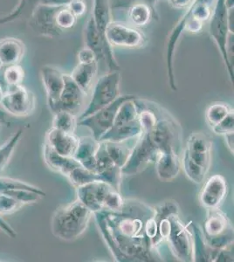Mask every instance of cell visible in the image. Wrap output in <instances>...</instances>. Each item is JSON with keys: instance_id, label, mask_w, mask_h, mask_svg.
I'll use <instances>...</instances> for the list:
<instances>
[{"instance_id": "6da1fadb", "label": "cell", "mask_w": 234, "mask_h": 262, "mask_svg": "<svg viewBox=\"0 0 234 262\" xmlns=\"http://www.w3.org/2000/svg\"><path fill=\"white\" fill-rule=\"evenodd\" d=\"M126 203L121 212H95L98 225L110 250L121 261L152 260L150 239L144 232V224L154 210L143 204Z\"/></svg>"}, {"instance_id": "7a4b0ae2", "label": "cell", "mask_w": 234, "mask_h": 262, "mask_svg": "<svg viewBox=\"0 0 234 262\" xmlns=\"http://www.w3.org/2000/svg\"><path fill=\"white\" fill-rule=\"evenodd\" d=\"M215 1L216 0H193L169 34L166 43V66L169 86L173 91L178 90L173 62L178 40L184 32L198 33L203 29L204 25L210 19Z\"/></svg>"}, {"instance_id": "3957f363", "label": "cell", "mask_w": 234, "mask_h": 262, "mask_svg": "<svg viewBox=\"0 0 234 262\" xmlns=\"http://www.w3.org/2000/svg\"><path fill=\"white\" fill-rule=\"evenodd\" d=\"M93 214L79 200L60 206L52 217V232L62 241H74L86 231Z\"/></svg>"}, {"instance_id": "277c9868", "label": "cell", "mask_w": 234, "mask_h": 262, "mask_svg": "<svg viewBox=\"0 0 234 262\" xmlns=\"http://www.w3.org/2000/svg\"><path fill=\"white\" fill-rule=\"evenodd\" d=\"M229 10L225 6V0H216L214 10L209 19V31L210 37L216 43L220 50L229 77L233 83V62L231 61V43L230 39L233 38L229 25Z\"/></svg>"}, {"instance_id": "5b68a950", "label": "cell", "mask_w": 234, "mask_h": 262, "mask_svg": "<svg viewBox=\"0 0 234 262\" xmlns=\"http://www.w3.org/2000/svg\"><path fill=\"white\" fill-rule=\"evenodd\" d=\"M204 238L211 250H220L233 245V227L225 212L219 208L207 209Z\"/></svg>"}, {"instance_id": "8992f818", "label": "cell", "mask_w": 234, "mask_h": 262, "mask_svg": "<svg viewBox=\"0 0 234 262\" xmlns=\"http://www.w3.org/2000/svg\"><path fill=\"white\" fill-rule=\"evenodd\" d=\"M157 120L156 125L150 131L151 137L160 152H176L179 154L182 143L180 126L163 108L156 104Z\"/></svg>"}, {"instance_id": "52a82bcc", "label": "cell", "mask_w": 234, "mask_h": 262, "mask_svg": "<svg viewBox=\"0 0 234 262\" xmlns=\"http://www.w3.org/2000/svg\"><path fill=\"white\" fill-rule=\"evenodd\" d=\"M120 71H110L96 81L86 110L79 116V120L86 118L112 103L120 96ZM78 120V121H79Z\"/></svg>"}, {"instance_id": "ba28073f", "label": "cell", "mask_w": 234, "mask_h": 262, "mask_svg": "<svg viewBox=\"0 0 234 262\" xmlns=\"http://www.w3.org/2000/svg\"><path fill=\"white\" fill-rule=\"evenodd\" d=\"M168 219L171 229L166 241L172 253L181 261H194L193 234L190 224L184 225L178 217V212L169 214Z\"/></svg>"}, {"instance_id": "9c48e42d", "label": "cell", "mask_w": 234, "mask_h": 262, "mask_svg": "<svg viewBox=\"0 0 234 262\" xmlns=\"http://www.w3.org/2000/svg\"><path fill=\"white\" fill-rule=\"evenodd\" d=\"M160 153L154 142L152 141L150 131H142L137 137V143L132 148L127 163L122 168L123 175H137L155 162Z\"/></svg>"}, {"instance_id": "30bf717a", "label": "cell", "mask_w": 234, "mask_h": 262, "mask_svg": "<svg viewBox=\"0 0 234 262\" xmlns=\"http://www.w3.org/2000/svg\"><path fill=\"white\" fill-rule=\"evenodd\" d=\"M136 96H120L116 101H113L112 103L108 105L107 107L101 108L100 111L95 112L91 116H88L86 118L79 120L78 126H83L89 128L92 132L93 137L95 140L100 141L101 137L103 136L107 131L112 128L114 124V121L116 118V113L118 111L120 106L127 100L135 98Z\"/></svg>"}, {"instance_id": "8fae6325", "label": "cell", "mask_w": 234, "mask_h": 262, "mask_svg": "<svg viewBox=\"0 0 234 262\" xmlns=\"http://www.w3.org/2000/svg\"><path fill=\"white\" fill-rule=\"evenodd\" d=\"M105 37L112 48H141L147 43L145 34L141 29L117 21L110 22Z\"/></svg>"}, {"instance_id": "7c38bea8", "label": "cell", "mask_w": 234, "mask_h": 262, "mask_svg": "<svg viewBox=\"0 0 234 262\" xmlns=\"http://www.w3.org/2000/svg\"><path fill=\"white\" fill-rule=\"evenodd\" d=\"M84 37L85 47L89 48L95 54L98 63L103 60L109 69V72L120 71L121 68L115 58L112 47L99 33L92 17H90L87 23Z\"/></svg>"}, {"instance_id": "4fadbf2b", "label": "cell", "mask_w": 234, "mask_h": 262, "mask_svg": "<svg viewBox=\"0 0 234 262\" xmlns=\"http://www.w3.org/2000/svg\"><path fill=\"white\" fill-rule=\"evenodd\" d=\"M1 104L10 116L27 117L35 110L36 99L33 93L19 86L4 94Z\"/></svg>"}, {"instance_id": "5bb4252c", "label": "cell", "mask_w": 234, "mask_h": 262, "mask_svg": "<svg viewBox=\"0 0 234 262\" xmlns=\"http://www.w3.org/2000/svg\"><path fill=\"white\" fill-rule=\"evenodd\" d=\"M228 192L225 177L214 175L205 182L199 194V202L206 209L219 208Z\"/></svg>"}, {"instance_id": "9a60e30c", "label": "cell", "mask_w": 234, "mask_h": 262, "mask_svg": "<svg viewBox=\"0 0 234 262\" xmlns=\"http://www.w3.org/2000/svg\"><path fill=\"white\" fill-rule=\"evenodd\" d=\"M212 143L207 135L193 132L187 140L186 152L193 161L209 170L211 161Z\"/></svg>"}, {"instance_id": "2e32d148", "label": "cell", "mask_w": 234, "mask_h": 262, "mask_svg": "<svg viewBox=\"0 0 234 262\" xmlns=\"http://www.w3.org/2000/svg\"><path fill=\"white\" fill-rule=\"evenodd\" d=\"M64 80L65 84L59 97L57 111H68L77 116L84 103L87 94L75 83L71 75H64Z\"/></svg>"}, {"instance_id": "e0dca14e", "label": "cell", "mask_w": 234, "mask_h": 262, "mask_svg": "<svg viewBox=\"0 0 234 262\" xmlns=\"http://www.w3.org/2000/svg\"><path fill=\"white\" fill-rule=\"evenodd\" d=\"M64 75L59 69L46 66L41 70L42 81L48 96V106L53 112H56L59 97L62 93L65 80Z\"/></svg>"}, {"instance_id": "ac0fdd59", "label": "cell", "mask_w": 234, "mask_h": 262, "mask_svg": "<svg viewBox=\"0 0 234 262\" xmlns=\"http://www.w3.org/2000/svg\"><path fill=\"white\" fill-rule=\"evenodd\" d=\"M59 6L39 5L33 18L34 29L44 35L54 37L62 33L56 24V13Z\"/></svg>"}, {"instance_id": "d6986e66", "label": "cell", "mask_w": 234, "mask_h": 262, "mask_svg": "<svg viewBox=\"0 0 234 262\" xmlns=\"http://www.w3.org/2000/svg\"><path fill=\"white\" fill-rule=\"evenodd\" d=\"M45 143L61 156L74 158L79 143V137L75 133H66L56 128H51L47 132Z\"/></svg>"}, {"instance_id": "ffe728a7", "label": "cell", "mask_w": 234, "mask_h": 262, "mask_svg": "<svg viewBox=\"0 0 234 262\" xmlns=\"http://www.w3.org/2000/svg\"><path fill=\"white\" fill-rule=\"evenodd\" d=\"M179 154L176 152H160L157 156L156 170L158 178L163 181H171L177 178L180 171Z\"/></svg>"}, {"instance_id": "44dd1931", "label": "cell", "mask_w": 234, "mask_h": 262, "mask_svg": "<svg viewBox=\"0 0 234 262\" xmlns=\"http://www.w3.org/2000/svg\"><path fill=\"white\" fill-rule=\"evenodd\" d=\"M44 158L46 164L51 170L67 177L74 168L80 166V164L74 158H68L57 153L47 143H45Z\"/></svg>"}, {"instance_id": "7402d4cb", "label": "cell", "mask_w": 234, "mask_h": 262, "mask_svg": "<svg viewBox=\"0 0 234 262\" xmlns=\"http://www.w3.org/2000/svg\"><path fill=\"white\" fill-rule=\"evenodd\" d=\"M154 15V7L143 2L134 1L127 8V24L140 29L147 26Z\"/></svg>"}, {"instance_id": "603a6c76", "label": "cell", "mask_w": 234, "mask_h": 262, "mask_svg": "<svg viewBox=\"0 0 234 262\" xmlns=\"http://www.w3.org/2000/svg\"><path fill=\"white\" fill-rule=\"evenodd\" d=\"M142 133V126L139 119H137L124 125L112 127L101 137L99 142H125L132 138H137Z\"/></svg>"}, {"instance_id": "cb8c5ba5", "label": "cell", "mask_w": 234, "mask_h": 262, "mask_svg": "<svg viewBox=\"0 0 234 262\" xmlns=\"http://www.w3.org/2000/svg\"><path fill=\"white\" fill-rule=\"evenodd\" d=\"M98 64L97 61L79 62L72 72V79L86 94L92 86L93 81L97 75Z\"/></svg>"}, {"instance_id": "d4e9b609", "label": "cell", "mask_w": 234, "mask_h": 262, "mask_svg": "<svg viewBox=\"0 0 234 262\" xmlns=\"http://www.w3.org/2000/svg\"><path fill=\"white\" fill-rule=\"evenodd\" d=\"M93 2L94 4H93L91 17L95 22V27L99 31V33H101V36L106 39L105 32L108 26L112 21L110 2L109 0H93Z\"/></svg>"}, {"instance_id": "484cf974", "label": "cell", "mask_w": 234, "mask_h": 262, "mask_svg": "<svg viewBox=\"0 0 234 262\" xmlns=\"http://www.w3.org/2000/svg\"><path fill=\"white\" fill-rule=\"evenodd\" d=\"M0 86L2 88L4 94L13 90L17 86H21L24 79V72L20 67L12 64L8 65L6 69L0 74Z\"/></svg>"}, {"instance_id": "4316f807", "label": "cell", "mask_w": 234, "mask_h": 262, "mask_svg": "<svg viewBox=\"0 0 234 262\" xmlns=\"http://www.w3.org/2000/svg\"><path fill=\"white\" fill-rule=\"evenodd\" d=\"M103 143L113 163L120 168L124 166L131 156L132 148L127 146L124 142L103 141Z\"/></svg>"}, {"instance_id": "83f0119b", "label": "cell", "mask_w": 234, "mask_h": 262, "mask_svg": "<svg viewBox=\"0 0 234 262\" xmlns=\"http://www.w3.org/2000/svg\"><path fill=\"white\" fill-rule=\"evenodd\" d=\"M77 189V200H80L87 208H89L93 213L102 211L101 205L99 204L95 190V181L82 185Z\"/></svg>"}, {"instance_id": "f1b7e54d", "label": "cell", "mask_w": 234, "mask_h": 262, "mask_svg": "<svg viewBox=\"0 0 234 262\" xmlns=\"http://www.w3.org/2000/svg\"><path fill=\"white\" fill-rule=\"evenodd\" d=\"M136 98L137 97L127 100L120 106L112 127L124 125L138 119V108L135 101Z\"/></svg>"}, {"instance_id": "f546056e", "label": "cell", "mask_w": 234, "mask_h": 262, "mask_svg": "<svg viewBox=\"0 0 234 262\" xmlns=\"http://www.w3.org/2000/svg\"><path fill=\"white\" fill-rule=\"evenodd\" d=\"M52 128H56L66 133H74L78 126V119L74 114L65 111L55 112Z\"/></svg>"}, {"instance_id": "4dcf8cb0", "label": "cell", "mask_w": 234, "mask_h": 262, "mask_svg": "<svg viewBox=\"0 0 234 262\" xmlns=\"http://www.w3.org/2000/svg\"><path fill=\"white\" fill-rule=\"evenodd\" d=\"M182 164L184 167L185 175L190 181H193L195 184H201L202 182L204 181L208 170L196 164L185 151H184Z\"/></svg>"}, {"instance_id": "1f68e13d", "label": "cell", "mask_w": 234, "mask_h": 262, "mask_svg": "<svg viewBox=\"0 0 234 262\" xmlns=\"http://www.w3.org/2000/svg\"><path fill=\"white\" fill-rule=\"evenodd\" d=\"M22 135H23V130L20 128L16 131L9 140L0 148V174L3 172L7 164H9L10 159L12 158L15 148L17 147L18 142L20 141Z\"/></svg>"}, {"instance_id": "d6a6232c", "label": "cell", "mask_w": 234, "mask_h": 262, "mask_svg": "<svg viewBox=\"0 0 234 262\" xmlns=\"http://www.w3.org/2000/svg\"><path fill=\"white\" fill-rule=\"evenodd\" d=\"M67 178L69 179V181L71 182L72 185L76 188L87 185L89 183H92V182L101 180L100 176L98 174L87 170L81 165L72 170L68 174Z\"/></svg>"}, {"instance_id": "836d02e7", "label": "cell", "mask_w": 234, "mask_h": 262, "mask_svg": "<svg viewBox=\"0 0 234 262\" xmlns=\"http://www.w3.org/2000/svg\"><path fill=\"white\" fill-rule=\"evenodd\" d=\"M99 144L100 142L95 140L93 137H79V143L74 158L79 162L84 158L95 156L99 148Z\"/></svg>"}, {"instance_id": "e575fe53", "label": "cell", "mask_w": 234, "mask_h": 262, "mask_svg": "<svg viewBox=\"0 0 234 262\" xmlns=\"http://www.w3.org/2000/svg\"><path fill=\"white\" fill-rule=\"evenodd\" d=\"M232 111L233 110L228 104L224 102H215L208 107L205 112V118L209 125L214 127Z\"/></svg>"}, {"instance_id": "d590c367", "label": "cell", "mask_w": 234, "mask_h": 262, "mask_svg": "<svg viewBox=\"0 0 234 262\" xmlns=\"http://www.w3.org/2000/svg\"><path fill=\"white\" fill-rule=\"evenodd\" d=\"M13 190H28V191H35L45 196L46 193L41 189L36 187L34 185L27 184L26 182L20 181L18 179H11V178H1L0 177V192L13 191Z\"/></svg>"}, {"instance_id": "8d00e7d4", "label": "cell", "mask_w": 234, "mask_h": 262, "mask_svg": "<svg viewBox=\"0 0 234 262\" xmlns=\"http://www.w3.org/2000/svg\"><path fill=\"white\" fill-rule=\"evenodd\" d=\"M77 20V17L69 10L68 6H59L56 13V24L62 33L73 28Z\"/></svg>"}, {"instance_id": "74e56055", "label": "cell", "mask_w": 234, "mask_h": 262, "mask_svg": "<svg viewBox=\"0 0 234 262\" xmlns=\"http://www.w3.org/2000/svg\"><path fill=\"white\" fill-rule=\"evenodd\" d=\"M16 43H11V41L1 45L0 49V62L6 65H12L17 62L21 55V48L18 44L15 46Z\"/></svg>"}, {"instance_id": "f35d334b", "label": "cell", "mask_w": 234, "mask_h": 262, "mask_svg": "<svg viewBox=\"0 0 234 262\" xmlns=\"http://www.w3.org/2000/svg\"><path fill=\"white\" fill-rule=\"evenodd\" d=\"M122 175L123 174L122 172V168L116 166V164L99 174L101 181L106 182L110 186H112L115 190L118 191H120Z\"/></svg>"}, {"instance_id": "ab89813d", "label": "cell", "mask_w": 234, "mask_h": 262, "mask_svg": "<svg viewBox=\"0 0 234 262\" xmlns=\"http://www.w3.org/2000/svg\"><path fill=\"white\" fill-rule=\"evenodd\" d=\"M124 206V200L118 191L113 189L109 192L104 200L103 210L108 212H118L122 211Z\"/></svg>"}, {"instance_id": "60d3db41", "label": "cell", "mask_w": 234, "mask_h": 262, "mask_svg": "<svg viewBox=\"0 0 234 262\" xmlns=\"http://www.w3.org/2000/svg\"><path fill=\"white\" fill-rule=\"evenodd\" d=\"M24 204L6 193L0 192V215L12 214L20 210Z\"/></svg>"}, {"instance_id": "b9f144b4", "label": "cell", "mask_w": 234, "mask_h": 262, "mask_svg": "<svg viewBox=\"0 0 234 262\" xmlns=\"http://www.w3.org/2000/svg\"><path fill=\"white\" fill-rule=\"evenodd\" d=\"M95 158H96V173L98 175L108 170L113 165H115L108 154L103 142H100L99 148L95 153Z\"/></svg>"}, {"instance_id": "7bdbcfd3", "label": "cell", "mask_w": 234, "mask_h": 262, "mask_svg": "<svg viewBox=\"0 0 234 262\" xmlns=\"http://www.w3.org/2000/svg\"><path fill=\"white\" fill-rule=\"evenodd\" d=\"M2 193L12 196L15 200H18L24 205L38 202L42 196H44L42 194L38 193L35 191H28V190H13V191H5Z\"/></svg>"}, {"instance_id": "ee69618b", "label": "cell", "mask_w": 234, "mask_h": 262, "mask_svg": "<svg viewBox=\"0 0 234 262\" xmlns=\"http://www.w3.org/2000/svg\"><path fill=\"white\" fill-rule=\"evenodd\" d=\"M212 131L215 134L225 135L230 132H233L234 129V113L233 111L225 116L224 119L221 120L216 125L211 127Z\"/></svg>"}, {"instance_id": "f6af8a7d", "label": "cell", "mask_w": 234, "mask_h": 262, "mask_svg": "<svg viewBox=\"0 0 234 262\" xmlns=\"http://www.w3.org/2000/svg\"><path fill=\"white\" fill-rule=\"evenodd\" d=\"M68 7L78 18L85 15L87 12V4L84 0H73Z\"/></svg>"}, {"instance_id": "bcb514c9", "label": "cell", "mask_w": 234, "mask_h": 262, "mask_svg": "<svg viewBox=\"0 0 234 262\" xmlns=\"http://www.w3.org/2000/svg\"><path fill=\"white\" fill-rule=\"evenodd\" d=\"M78 61L80 63H89L93 62V61H97V60H96V57H95V54L93 53L92 51L90 50L89 48L84 47L78 53Z\"/></svg>"}, {"instance_id": "7dc6e473", "label": "cell", "mask_w": 234, "mask_h": 262, "mask_svg": "<svg viewBox=\"0 0 234 262\" xmlns=\"http://www.w3.org/2000/svg\"><path fill=\"white\" fill-rule=\"evenodd\" d=\"M79 163L83 168H85L87 170H90L92 172L96 173V158H95V155L84 158L82 160L79 161Z\"/></svg>"}, {"instance_id": "c3c4849f", "label": "cell", "mask_w": 234, "mask_h": 262, "mask_svg": "<svg viewBox=\"0 0 234 262\" xmlns=\"http://www.w3.org/2000/svg\"><path fill=\"white\" fill-rule=\"evenodd\" d=\"M0 231L6 233V235L9 236L10 238H16L17 236L16 231L4 220L2 215H0Z\"/></svg>"}, {"instance_id": "681fc988", "label": "cell", "mask_w": 234, "mask_h": 262, "mask_svg": "<svg viewBox=\"0 0 234 262\" xmlns=\"http://www.w3.org/2000/svg\"><path fill=\"white\" fill-rule=\"evenodd\" d=\"M169 5L176 9H184L190 6L193 0H168Z\"/></svg>"}, {"instance_id": "f907efd6", "label": "cell", "mask_w": 234, "mask_h": 262, "mask_svg": "<svg viewBox=\"0 0 234 262\" xmlns=\"http://www.w3.org/2000/svg\"><path fill=\"white\" fill-rule=\"evenodd\" d=\"M73 0H41V5H48V6H69Z\"/></svg>"}, {"instance_id": "816d5d0a", "label": "cell", "mask_w": 234, "mask_h": 262, "mask_svg": "<svg viewBox=\"0 0 234 262\" xmlns=\"http://www.w3.org/2000/svg\"><path fill=\"white\" fill-rule=\"evenodd\" d=\"M224 138H225V145L227 146V149L230 150L231 154L233 155L234 153V133L233 132H230L227 134L223 135Z\"/></svg>"}, {"instance_id": "f5cc1de1", "label": "cell", "mask_w": 234, "mask_h": 262, "mask_svg": "<svg viewBox=\"0 0 234 262\" xmlns=\"http://www.w3.org/2000/svg\"><path fill=\"white\" fill-rule=\"evenodd\" d=\"M9 114L6 113L4 110H0V125H9Z\"/></svg>"}, {"instance_id": "db71d44e", "label": "cell", "mask_w": 234, "mask_h": 262, "mask_svg": "<svg viewBox=\"0 0 234 262\" xmlns=\"http://www.w3.org/2000/svg\"><path fill=\"white\" fill-rule=\"evenodd\" d=\"M134 1H140V2H143V3L148 4L150 6L154 7L155 4H157V2H160V1H164V0H132V2Z\"/></svg>"}, {"instance_id": "11a10c76", "label": "cell", "mask_w": 234, "mask_h": 262, "mask_svg": "<svg viewBox=\"0 0 234 262\" xmlns=\"http://www.w3.org/2000/svg\"><path fill=\"white\" fill-rule=\"evenodd\" d=\"M4 96V92L3 90H2V88L0 86V103H1V101H2V98H3Z\"/></svg>"}, {"instance_id": "9f6ffc18", "label": "cell", "mask_w": 234, "mask_h": 262, "mask_svg": "<svg viewBox=\"0 0 234 262\" xmlns=\"http://www.w3.org/2000/svg\"><path fill=\"white\" fill-rule=\"evenodd\" d=\"M0 126H2V125H0Z\"/></svg>"}]
</instances>
